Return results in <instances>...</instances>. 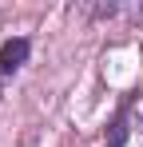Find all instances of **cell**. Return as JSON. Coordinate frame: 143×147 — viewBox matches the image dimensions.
<instances>
[{"label":"cell","instance_id":"cell-1","mask_svg":"<svg viewBox=\"0 0 143 147\" xmlns=\"http://www.w3.org/2000/svg\"><path fill=\"white\" fill-rule=\"evenodd\" d=\"M28 56H32V40H24V36L8 40V44L0 48V72H4V76L20 72L24 64H28Z\"/></svg>","mask_w":143,"mask_h":147},{"label":"cell","instance_id":"cell-2","mask_svg":"<svg viewBox=\"0 0 143 147\" xmlns=\"http://www.w3.org/2000/svg\"><path fill=\"white\" fill-rule=\"evenodd\" d=\"M127 123H131V96L123 99V107H119V111H115V119H111V131H107V147H123V143H127V131H131Z\"/></svg>","mask_w":143,"mask_h":147}]
</instances>
